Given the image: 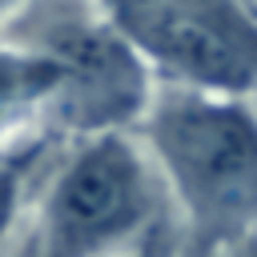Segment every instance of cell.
Listing matches in <instances>:
<instances>
[{"mask_svg":"<svg viewBox=\"0 0 257 257\" xmlns=\"http://www.w3.org/2000/svg\"><path fill=\"white\" fill-rule=\"evenodd\" d=\"M189 257H217V249H197V245H193V253H189Z\"/></svg>","mask_w":257,"mask_h":257,"instance_id":"9c48e42d","label":"cell"},{"mask_svg":"<svg viewBox=\"0 0 257 257\" xmlns=\"http://www.w3.org/2000/svg\"><path fill=\"white\" fill-rule=\"evenodd\" d=\"M0 32L60 64V92L48 112L52 133L80 141L141 124L157 76L104 20L96 0H24L0 20Z\"/></svg>","mask_w":257,"mask_h":257,"instance_id":"7a4b0ae2","label":"cell"},{"mask_svg":"<svg viewBox=\"0 0 257 257\" xmlns=\"http://www.w3.org/2000/svg\"><path fill=\"white\" fill-rule=\"evenodd\" d=\"M141 128L197 249L257 233V108L249 96L165 84L153 88Z\"/></svg>","mask_w":257,"mask_h":257,"instance_id":"6da1fadb","label":"cell"},{"mask_svg":"<svg viewBox=\"0 0 257 257\" xmlns=\"http://www.w3.org/2000/svg\"><path fill=\"white\" fill-rule=\"evenodd\" d=\"M116 257H173V241H169L165 225H157L153 233H145L133 249H124V253H116Z\"/></svg>","mask_w":257,"mask_h":257,"instance_id":"52a82bcc","label":"cell"},{"mask_svg":"<svg viewBox=\"0 0 257 257\" xmlns=\"http://www.w3.org/2000/svg\"><path fill=\"white\" fill-rule=\"evenodd\" d=\"M20 4H24V0H0V20H4L12 8H20Z\"/></svg>","mask_w":257,"mask_h":257,"instance_id":"ba28073f","label":"cell"},{"mask_svg":"<svg viewBox=\"0 0 257 257\" xmlns=\"http://www.w3.org/2000/svg\"><path fill=\"white\" fill-rule=\"evenodd\" d=\"M60 92V64L0 32V157L44 141L48 112Z\"/></svg>","mask_w":257,"mask_h":257,"instance_id":"5b68a950","label":"cell"},{"mask_svg":"<svg viewBox=\"0 0 257 257\" xmlns=\"http://www.w3.org/2000/svg\"><path fill=\"white\" fill-rule=\"evenodd\" d=\"M161 225V177L128 133L80 137L36 205L24 257H116Z\"/></svg>","mask_w":257,"mask_h":257,"instance_id":"3957f363","label":"cell"},{"mask_svg":"<svg viewBox=\"0 0 257 257\" xmlns=\"http://www.w3.org/2000/svg\"><path fill=\"white\" fill-rule=\"evenodd\" d=\"M44 153V141H32L8 157H0V249L8 241V229H12V217H16V205H20V193H24V181L36 165V157Z\"/></svg>","mask_w":257,"mask_h":257,"instance_id":"8992f818","label":"cell"},{"mask_svg":"<svg viewBox=\"0 0 257 257\" xmlns=\"http://www.w3.org/2000/svg\"><path fill=\"white\" fill-rule=\"evenodd\" d=\"M153 76L185 88L257 92V16L241 0H96Z\"/></svg>","mask_w":257,"mask_h":257,"instance_id":"277c9868","label":"cell"}]
</instances>
